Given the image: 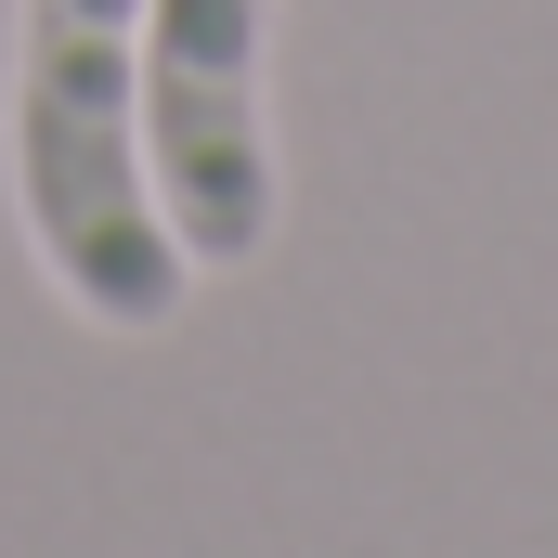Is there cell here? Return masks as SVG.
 I'll return each mask as SVG.
<instances>
[{
    "label": "cell",
    "instance_id": "obj_1",
    "mask_svg": "<svg viewBox=\"0 0 558 558\" xmlns=\"http://www.w3.org/2000/svg\"><path fill=\"white\" fill-rule=\"evenodd\" d=\"M13 221L92 325L156 338L182 312L195 260L143 182V0L13 13Z\"/></svg>",
    "mask_w": 558,
    "mask_h": 558
},
{
    "label": "cell",
    "instance_id": "obj_2",
    "mask_svg": "<svg viewBox=\"0 0 558 558\" xmlns=\"http://www.w3.org/2000/svg\"><path fill=\"white\" fill-rule=\"evenodd\" d=\"M260 52H274V0H143V182L195 274L260 260L286 221Z\"/></svg>",
    "mask_w": 558,
    "mask_h": 558
}]
</instances>
